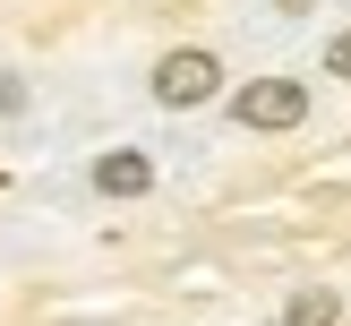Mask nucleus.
<instances>
[{"mask_svg":"<svg viewBox=\"0 0 351 326\" xmlns=\"http://www.w3.org/2000/svg\"><path fill=\"white\" fill-rule=\"evenodd\" d=\"M300 112H308V86L300 78H257V86L232 95V120H240V129H291Z\"/></svg>","mask_w":351,"mask_h":326,"instance_id":"f257e3e1","label":"nucleus"},{"mask_svg":"<svg viewBox=\"0 0 351 326\" xmlns=\"http://www.w3.org/2000/svg\"><path fill=\"white\" fill-rule=\"evenodd\" d=\"M215 78H223V69L206 60V51H171V60L154 69V95H163L171 112H189V103H206V95H215Z\"/></svg>","mask_w":351,"mask_h":326,"instance_id":"f03ea898","label":"nucleus"},{"mask_svg":"<svg viewBox=\"0 0 351 326\" xmlns=\"http://www.w3.org/2000/svg\"><path fill=\"white\" fill-rule=\"evenodd\" d=\"M146 181H154V163H146V154H129V146H112V154L95 163V189H103V198H137Z\"/></svg>","mask_w":351,"mask_h":326,"instance_id":"7ed1b4c3","label":"nucleus"},{"mask_svg":"<svg viewBox=\"0 0 351 326\" xmlns=\"http://www.w3.org/2000/svg\"><path fill=\"white\" fill-rule=\"evenodd\" d=\"M283 318H291V326H326V318H335V292H291Z\"/></svg>","mask_w":351,"mask_h":326,"instance_id":"20e7f679","label":"nucleus"},{"mask_svg":"<svg viewBox=\"0 0 351 326\" xmlns=\"http://www.w3.org/2000/svg\"><path fill=\"white\" fill-rule=\"evenodd\" d=\"M326 69H335V78H351V34H335V43H326Z\"/></svg>","mask_w":351,"mask_h":326,"instance_id":"39448f33","label":"nucleus"},{"mask_svg":"<svg viewBox=\"0 0 351 326\" xmlns=\"http://www.w3.org/2000/svg\"><path fill=\"white\" fill-rule=\"evenodd\" d=\"M17 103H26V86H17V78H0V112H17Z\"/></svg>","mask_w":351,"mask_h":326,"instance_id":"423d86ee","label":"nucleus"}]
</instances>
